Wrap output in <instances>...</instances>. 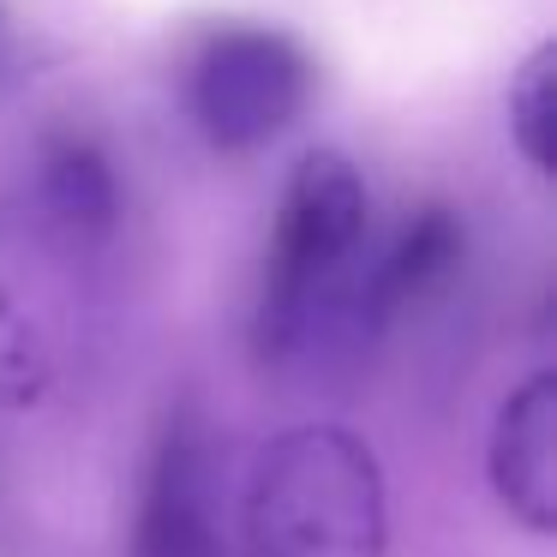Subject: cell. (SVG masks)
<instances>
[{"label": "cell", "instance_id": "5", "mask_svg": "<svg viewBox=\"0 0 557 557\" xmlns=\"http://www.w3.org/2000/svg\"><path fill=\"white\" fill-rule=\"evenodd\" d=\"M492 492L509 516L528 533H552L557 528V377L533 372L528 384H516L504 396L492 420Z\"/></svg>", "mask_w": 557, "mask_h": 557}, {"label": "cell", "instance_id": "3", "mask_svg": "<svg viewBox=\"0 0 557 557\" xmlns=\"http://www.w3.org/2000/svg\"><path fill=\"white\" fill-rule=\"evenodd\" d=\"M312 97V61L282 30H216L193 61V114L216 150H264L300 121Z\"/></svg>", "mask_w": 557, "mask_h": 557}, {"label": "cell", "instance_id": "7", "mask_svg": "<svg viewBox=\"0 0 557 557\" xmlns=\"http://www.w3.org/2000/svg\"><path fill=\"white\" fill-rule=\"evenodd\" d=\"M42 216L78 246L109 240L114 216H121V186L90 138H54L42 150Z\"/></svg>", "mask_w": 557, "mask_h": 557}, {"label": "cell", "instance_id": "2", "mask_svg": "<svg viewBox=\"0 0 557 557\" xmlns=\"http://www.w3.org/2000/svg\"><path fill=\"white\" fill-rule=\"evenodd\" d=\"M366 210H372L366 181L342 150H306L294 162L252 312V348L264 360H288L312 336L318 312L342 300L354 252L366 240Z\"/></svg>", "mask_w": 557, "mask_h": 557}, {"label": "cell", "instance_id": "4", "mask_svg": "<svg viewBox=\"0 0 557 557\" xmlns=\"http://www.w3.org/2000/svg\"><path fill=\"white\" fill-rule=\"evenodd\" d=\"M210 432L193 408L169 413L157 437V456L145 473L133 521V557H222V485Z\"/></svg>", "mask_w": 557, "mask_h": 557}, {"label": "cell", "instance_id": "1", "mask_svg": "<svg viewBox=\"0 0 557 557\" xmlns=\"http://www.w3.org/2000/svg\"><path fill=\"white\" fill-rule=\"evenodd\" d=\"M389 497L372 444L348 425L270 437L246 480L240 557H384Z\"/></svg>", "mask_w": 557, "mask_h": 557}, {"label": "cell", "instance_id": "8", "mask_svg": "<svg viewBox=\"0 0 557 557\" xmlns=\"http://www.w3.org/2000/svg\"><path fill=\"white\" fill-rule=\"evenodd\" d=\"M509 138L533 162V174L552 181L557 174V42L521 61V73L509 78Z\"/></svg>", "mask_w": 557, "mask_h": 557}, {"label": "cell", "instance_id": "6", "mask_svg": "<svg viewBox=\"0 0 557 557\" xmlns=\"http://www.w3.org/2000/svg\"><path fill=\"white\" fill-rule=\"evenodd\" d=\"M461 258H468V228L449 205H425L408 228L396 234V246L384 252V264L354 288V318L360 324H384L401 306H420L432 294H444L456 282Z\"/></svg>", "mask_w": 557, "mask_h": 557}]
</instances>
